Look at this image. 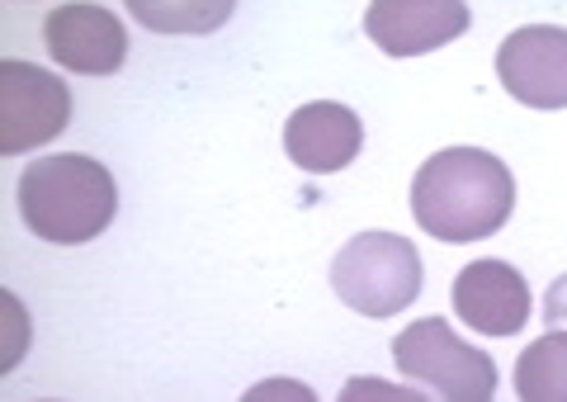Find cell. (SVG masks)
Masks as SVG:
<instances>
[{
	"mask_svg": "<svg viewBox=\"0 0 567 402\" xmlns=\"http://www.w3.org/2000/svg\"><path fill=\"white\" fill-rule=\"evenodd\" d=\"M71 124V91L62 76L33 62H0V156H20L52 143Z\"/></svg>",
	"mask_w": 567,
	"mask_h": 402,
	"instance_id": "obj_5",
	"label": "cell"
},
{
	"mask_svg": "<svg viewBox=\"0 0 567 402\" xmlns=\"http://www.w3.org/2000/svg\"><path fill=\"white\" fill-rule=\"evenodd\" d=\"M364 147V124L360 114L346 110L336 100H317L289 114L284 124V152L293 166H303L308 176H331V171L350 166Z\"/></svg>",
	"mask_w": 567,
	"mask_h": 402,
	"instance_id": "obj_10",
	"label": "cell"
},
{
	"mask_svg": "<svg viewBox=\"0 0 567 402\" xmlns=\"http://www.w3.org/2000/svg\"><path fill=\"white\" fill-rule=\"evenodd\" d=\"M393 360L402 379L431 383L450 402H487L496 398V360L477 351L473 341H458L445 318H421L393 341Z\"/></svg>",
	"mask_w": 567,
	"mask_h": 402,
	"instance_id": "obj_4",
	"label": "cell"
},
{
	"mask_svg": "<svg viewBox=\"0 0 567 402\" xmlns=\"http://www.w3.org/2000/svg\"><path fill=\"white\" fill-rule=\"evenodd\" d=\"M421 256L398 233H360L331 260V289L364 318H393L421 293Z\"/></svg>",
	"mask_w": 567,
	"mask_h": 402,
	"instance_id": "obj_3",
	"label": "cell"
},
{
	"mask_svg": "<svg viewBox=\"0 0 567 402\" xmlns=\"http://www.w3.org/2000/svg\"><path fill=\"white\" fill-rule=\"evenodd\" d=\"M516 208V181L483 147H445L416 171L412 218L435 241H483Z\"/></svg>",
	"mask_w": 567,
	"mask_h": 402,
	"instance_id": "obj_1",
	"label": "cell"
},
{
	"mask_svg": "<svg viewBox=\"0 0 567 402\" xmlns=\"http://www.w3.org/2000/svg\"><path fill=\"white\" fill-rule=\"evenodd\" d=\"M496 76L506 95L529 110H567V29L525 24L496 48Z\"/></svg>",
	"mask_w": 567,
	"mask_h": 402,
	"instance_id": "obj_6",
	"label": "cell"
},
{
	"mask_svg": "<svg viewBox=\"0 0 567 402\" xmlns=\"http://www.w3.org/2000/svg\"><path fill=\"white\" fill-rule=\"evenodd\" d=\"M128 14L152 33H218L237 0H123Z\"/></svg>",
	"mask_w": 567,
	"mask_h": 402,
	"instance_id": "obj_11",
	"label": "cell"
},
{
	"mask_svg": "<svg viewBox=\"0 0 567 402\" xmlns=\"http://www.w3.org/2000/svg\"><path fill=\"white\" fill-rule=\"evenodd\" d=\"M516 393L525 402H567V331L529 341L516 360Z\"/></svg>",
	"mask_w": 567,
	"mask_h": 402,
	"instance_id": "obj_12",
	"label": "cell"
},
{
	"mask_svg": "<svg viewBox=\"0 0 567 402\" xmlns=\"http://www.w3.org/2000/svg\"><path fill=\"white\" fill-rule=\"evenodd\" d=\"M20 214L33 237L76 247L118 214V185L95 156H39L20 176Z\"/></svg>",
	"mask_w": 567,
	"mask_h": 402,
	"instance_id": "obj_2",
	"label": "cell"
},
{
	"mask_svg": "<svg viewBox=\"0 0 567 402\" xmlns=\"http://www.w3.org/2000/svg\"><path fill=\"white\" fill-rule=\"evenodd\" d=\"M43 43L52 62L76 76H114L128 58V33L104 6H58L43 20Z\"/></svg>",
	"mask_w": 567,
	"mask_h": 402,
	"instance_id": "obj_9",
	"label": "cell"
},
{
	"mask_svg": "<svg viewBox=\"0 0 567 402\" xmlns=\"http://www.w3.org/2000/svg\"><path fill=\"white\" fill-rule=\"evenodd\" d=\"M454 318L477 337H520L529 322V285L506 260H468L454 275Z\"/></svg>",
	"mask_w": 567,
	"mask_h": 402,
	"instance_id": "obj_8",
	"label": "cell"
},
{
	"mask_svg": "<svg viewBox=\"0 0 567 402\" xmlns=\"http://www.w3.org/2000/svg\"><path fill=\"white\" fill-rule=\"evenodd\" d=\"M468 29V0H369L364 39L388 58H421Z\"/></svg>",
	"mask_w": 567,
	"mask_h": 402,
	"instance_id": "obj_7",
	"label": "cell"
},
{
	"mask_svg": "<svg viewBox=\"0 0 567 402\" xmlns=\"http://www.w3.org/2000/svg\"><path fill=\"white\" fill-rule=\"evenodd\" d=\"M544 322H548V331L567 327V275L554 279V289L544 293Z\"/></svg>",
	"mask_w": 567,
	"mask_h": 402,
	"instance_id": "obj_13",
	"label": "cell"
}]
</instances>
